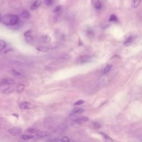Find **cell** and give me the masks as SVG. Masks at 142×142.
Instances as JSON below:
<instances>
[{"label": "cell", "instance_id": "6", "mask_svg": "<svg viewBox=\"0 0 142 142\" xmlns=\"http://www.w3.org/2000/svg\"><path fill=\"white\" fill-rule=\"evenodd\" d=\"M1 83L4 85H14L16 82L12 78H5L2 80Z\"/></svg>", "mask_w": 142, "mask_h": 142}, {"label": "cell", "instance_id": "30", "mask_svg": "<svg viewBox=\"0 0 142 142\" xmlns=\"http://www.w3.org/2000/svg\"><path fill=\"white\" fill-rule=\"evenodd\" d=\"M84 103V101L83 100H79L74 103V105H81Z\"/></svg>", "mask_w": 142, "mask_h": 142}, {"label": "cell", "instance_id": "2", "mask_svg": "<svg viewBox=\"0 0 142 142\" xmlns=\"http://www.w3.org/2000/svg\"><path fill=\"white\" fill-rule=\"evenodd\" d=\"M8 132L13 136H17L22 132V129L20 127H13L9 129Z\"/></svg>", "mask_w": 142, "mask_h": 142}, {"label": "cell", "instance_id": "3", "mask_svg": "<svg viewBox=\"0 0 142 142\" xmlns=\"http://www.w3.org/2000/svg\"><path fill=\"white\" fill-rule=\"evenodd\" d=\"M19 107L22 109H31L35 107V106L28 102H23L20 103Z\"/></svg>", "mask_w": 142, "mask_h": 142}, {"label": "cell", "instance_id": "19", "mask_svg": "<svg viewBox=\"0 0 142 142\" xmlns=\"http://www.w3.org/2000/svg\"><path fill=\"white\" fill-rule=\"evenodd\" d=\"M142 0H132V6L134 8H137L140 4Z\"/></svg>", "mask_w": 142, "mask_h": 142}, {"label": "cell", "instance_id": "33", "mask_svg": "<svg viewBox=\"0 0 142 142\" xmlns=\"http://www.w3.org/2000/svg\"><path fill=\"white\" fill-rule=\"evenodd\" d=\"M139 140H140V142H142V138H141L140 139H139Z\"/></svg>", "mask_w": 142, "mask_h": 142}, {"label": "cell", "instance_id": "9", "mask_svg": "<svg viewBox=\"0 0 142 142\" xmlns=\"http://www.w3.org/2000/svg\"><path fill=\"white\" fill-rule=\"evenodd\" d=\"M84 112V110L82 108H75L74 109L72 112L71 113L70 115H77V114H79L83 113Z\"/></svg>", "mask_w": 142, "mask_h": 142}, {"label": "cell", "instance_id": "17", "mask_svg": "<svg viewBox=\"0 0 142 142\" xmlns=\"http://www.w3.org/2000/svg\"><path fill=\"white\" fill-rule=\"evenodd\" d=\"M13 92H14V88L12 87H10L5 89L3 91V93L4 94H11V93H13Z\"/></svg>", "mask_w": 142, "mask_h": 142}, {"label": "cell", "instance_id": "26", "mask_svg": "<svg viewBox=\"0 0 142 142\" xmlns=\"http://www.w3.org/2000/svg\"><path fill=\"white\" fill-rule=\"evenodd\" d=\"M93 128H94L95 129H99L101 127L100 124L98 122H93Z\"/></svg>", "mask_w": 142, "mask_h": 142}, {"label": "cell", "instance_id": "13", "mask_svg": "<svg viewBox=\"0 0 142 142\" xmlns=\"http://www.w3.org/2000/svg\"><path fill=\"white\" fill-rule=\"evenodd\" d=\"M37 50L40 52H48L50 50V48H49L48 47L46 46H38L37 48Z\"/></svg>", "mask_w": 142, "mask_h": 142}, {"label": "cell", "instance_id": "22", "mask_svg": "<svg viewBox=\"0 0 142 142\" xmlns=\"http://www.w3.org/2000/svg\"><path fill=\"white\" fill-rule=\"evenodd\" d=\"M6 43L5 41H3V40H0V51H1L2 50L6 47Z\"/></svg>", "mask_w": 142, "mask_h": 142}, {"label": "cell", "instance_id": "24", "mask_svg": "<svg viewBox=\"0 0 142 142\" xmlns=\"http://www.w3.org/2000/svg\"><path fill=\"white\" fill-rule=\"evenodd\" d=\"M27 131L28 132H29V133H38L39 132V130L38 129H36V128H29L27 129Z\"/></svg>", "mask_w": 142, "mask_h": 142}, {"label": "cell", "instance_id": "14", "mask_svg": "<svg viewBox=\"0 0 142 142\" xmlns=\"http://www.w3.org/2000/svg\"><path fill=\"white\" fill-rule=\"evenodd\" d=\"M100 134L103 137L104 142H113V139L112 138H110L108 135L104 134L103 133H100Z\"/></svg>", "mask_w": 142, "mask_h": 142}, {"label": "cell", "instance_id": "7", "mask_svg": "<svg viewBox=\"0 0 142 142\" xmlns=\"http://www.w3.org/2000/svg\"><path fill=\"white\" fill-rule=\"evenodd\" d=\"M91 1L92 4L95 8L97 9V10H100L102 8V4L99 0H91Z\"/></svg>", "mask_w": 142, "mask_h": 142}, {"label": "cell", "instance_id": "10", "mask_svg": "<svg viewBox=\"0 0 142 142\" xmlns=\"http://www.w3.org/2000/svg\"><path fill=\"white\" fill-rule=\"evenodd\" d=\"M41 40L44 43H48L51 41V38L48 35H43L41 37Z\"/></svg>", "mask_w": 142, "mask_h": 142}, {"label": "cell", "instance_id": "1", "mask_svg": "<svg viewBox=\"0 0 142 142\" xmlns=\"http://www.w3.org/2000/svg\"><path fill=\"white\" fill-rule=\"evenodd\" d=\"M19 21V17L17 15L12 14L5 15L2 17V22L6 25L13 26L18 23Z\"/></svg>", "mask_w": 142, "mask_h": 142}, {"label": "cell", "instance_id": "11", "mask_svg": "<svg viewBox=\"0 0 142 142\" xmlns=\"http://www.w3.org/2000/svg\"><path fill=\"white\" fill-rule=\"evenodd\" d=\"M82 124V123L80 121H79L78 120H77V119L74 120V121L72 122V126L74 127V128H79L81 126V125Z\"/></svg>", "mask_w": 142, "mask_h": 142}, {"label": "cell", "instance_id": "27", "mask_svg": "<svg viewBox=\"0 0 142 142\" xmlns=\"http://www.w3.org/2000/svg\"><path fill=\"white\" fill-rule=\"evenodd\" d=\"M62 8V5H58V6H57V7H56L55 8L54 10H53V13H57V12H58L61 11Z\"/></svg>", "mask_w": 142, "mask_h": 142}, {"label": "cell", "instance_id": "18", "mask_svg": "<svg viewBox=\"0 0 142 142\" xmlns=\"http://www.w3.org/2000/svg\"><path fill=\"white\" fill-rule=\"evenodd\" d=\"M22 16L24 18V19H29V18H30L31 15H30L29 12L28 11L24 10L23 12H22Z\"/></svg>", "mask_w": 142, "mask_h": 142}, {"label": "cell", "instance_id": "32", "mask_svg": "<svg viewBox=\"0 0 142 142\" xmlns=\"http://www.w3.org/2000/svg\"><path fill=\"white\" fill-rule=\"evenodd\" d=\"M2 20V15L1 14V13H0V22H1Z\"/></svg>", "mask_w": 142, "mask_h": 142}, {"label": "cell", "instance_id": "34", "mask_svg": "<svg viewBox=\"0 0 142 142\" xmlns=\"http://www.w3.org/2000/svg\"><path fill=\"white\" fill-rule=\"evenodd\" d=\"M0 127H1V125H0Z\"/></svg>", "mask_w": 142, "mask_h": 142}, {"label": "cell", "instance_id": "20", "mask_svg": "<svg viewBox=\"0 0 142 142\" xmlns=\"http://www.w3.org/2000/svg\"><path fill=\"white\" fill-rule=\"evenodd\" d=\"M112 65H110V64H108V65H106L105 67L104 68V70H103V74H106V73H108L109 71L110 70L111 68H112Z\"/></svg>", "mask_w": 142, "mask_h": 142}, {"label": "cell", "instance_id": "15", "mask_svg": "<svg viewBox=\"0 0 142 142\" xmlns=\"http://www.w3.org/2000/svg\"><path fill=\"white\" fill-rule=\"evenodd\" d=\"M133 41H134V37H133V36L129 37L126 40V41L124 42V45H126V46H129V45H131V44L133 43Z\"/></svg>", "mask_w": 142, "mask_h": 142}, {"label": "cell", "instance_id": "21", "mask_svg": "<svg viewBox=\"0 0 142 142\" xmlns=\"http://www.w3.org/2000/svg\"><path fill=\"white\" fill-rule=\"evenodd\" d=\"M22 139L25 140H28L33 139L34 137L33 135H26V134H23L22 135Z\"/></svg>", "mask_w": 142, "mask_h": 142}, {"label": "cell", "instance_id": "23", "mask_svg": "<svg viewBox=\"0 0 142 142\" xmlns=\"http://www.w3.org/2000/svg\"><path fill=\"white\" fill-rule=\"evenodd\" d=\"M54 1L55 0H43L44 3L46 4L47 6H51L52 4L54 3Z\"/></svg>", "mask_w": 142, "mask_h": 142}, {"label": "cell", "instance_id": "28", "mask_svg": "<svg viewBox=\"0 0 142 142\" xmlns=\"http://www.w3.org/2000/svg\"><path fill=\"white\" fill-rule=\"evenodd\" d=\"M61 141V142H70V139H69L68 137L64 136L62 138Z\"/></svg>", "mask_w": 142, "mask_h": 142}, {"label": "cell", "instance_id": "4", "mask_svg": "<svg viewBox=\"0 0 142 142\" xmlns=\"http://www.w3.org/2000/svg\"><path fill=\"white\" fill-rule=\"evenodd\" d=\"M32 31L31 30H28L24 33V36L26 41L27 42H31L33 41V37L32 36Z\"/></svg>", "mask_w": 142, "mask_h": 142}, {"label": "cell", "instance_id": "12", "mask_svg": "<svg viewBox=\"0 0 142 142\" xmlns=\"http://www.w3.org/2000/svg\"><path fill=\"white\" fill-rule=\"evenodd\" d=\"M25 84H20L16 87V91L18 93H22V92H23V91L25 90Z\"/></svg>", "mask_w": 142, "mask_h": 142}, {"label": "cell", "instance_id": "25", "mask_svg": "<svg viewBox=\"0 0 142 142\" xmlns=\"http://www.w3.org/2000/svg\"><path fill=\"white\" fill-rule=\"evenodd\" d=\"M77 120H78L79 121H80L81 122H82V123L83 122H87L88 121V118L86 117H81V118H79L78 119H77Z\"/></svg>", "mask_w": 142, "mask_h": 142}, {"label": "cell", "instance_id": "16", "mask_svg": "<svg viewBox=\"0 0 142 142\" xmlns=\"http://www.w3.org/2000/svg\"><path fill=\"white\" fill-rule=\"evenodd\" d=\"M36 135L39 138H46L48 137L49 133L46 132H42L38 133V134H36Z\"/></svg>", "mask_w": 142, "mask_h": 142}, {"label": "cell", "instance_id": "5", "mask_svg": "<svg viewBox=\"0 0 142 142\" xmlns=\"http://www.w3.org/2000/svg\"><path fill=\"white\" fill-rule=\"evenodd\" d=\"M42 4V1L41 0H36L35 1H34L32 4H31V6L30 7L31 10L32 11H34L37 10V9Z\"/></svg>", "mask_w": 142, "mask_h": 142}, {"label": "cell", "instance_id": "31", "mask_svg": "<svg viewBox=\"0 0 142 142\" xmlns=\"http://www.w3.org/2000/svg\"><path fill=\"white\" fill-rule=\"evenodd\" d=\"M87 34L89 36H90V37H91V36H93V33H93V31H92V29H88V31H87Z\"/></svg>", "mask_w": 142, "mask_h": 142}, {"label": "cell", "instance_id": "8", "mask_svg": "<svg viewBox=\"0 0 142 142\" xmlns=\"http://www.w3.org/2000/svg\"><path fill=\"white\" fill-rule=\"evenodd\" d=\"M91 58V57L90 56H83L79 58V62L81 63H86V62H88Z\"/></svg>", "mask_w": 142, "mask_h": 142}, {"label": "cell", "instance_id": "29", "mask_svg": "<svg viewBox=\"0 0 142 142\" xmlns=\"http://www.w3.org/2000/svg\"><path fill=\"white\" fill-rule=\"evenodd\" d=\"M117 20H118V19H117V16L114 15H112L109 18L110 21H117Z\"/></svg>", "mask_w": 142, "mask_h": 142}]
</instances>
